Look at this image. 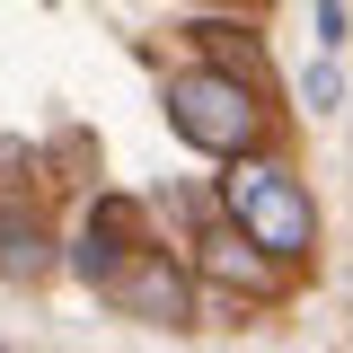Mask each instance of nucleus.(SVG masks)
I'll return each mask as SVG.
<instances>
[{
  "mask_svg": "<svg viewBox=\"0 0 353 353\" xmlns=\"http://www.w3.org/2000/svg\"><path fill=\"white\" fill-rule=\"evenodd\" d=\"M318 36H327V44L345 36V0H318Z\"/></svg>",
  "mask_w": 353,
  "mask_h": 353,
  "instance_id": "obj_8",
  "label": "nucleus"
},
{
  "mask_svg": "<svg viewBox=\"0 0 353 353\" xmlns=\"http://www.w3.org/2000/svg\"><path fill=\"white\" fill-rule=\"evenodd\" d=\"M124 230H132V203H97L88 212V230H80V248H71V265H80V283H115L124 274Z\"/></svg>",
  "mask_w": 353,
  "mask_h": 353,
  "instance_id": "obj_4",
  "label": "nucleus"
},
{
  "mask_svg": "<svg viewBox=\"0 0 353 353\" xmlns=\"http://www.w3.org/2000/svg\"><path fill=\"white\" fill-rule=\"evenodd\" d=\"M301 97H309V106H318V115H327V106L345 97V80H336V62H309V80H301Z\"/></svg>",
  "mask_w": 353,
  "mask_h": 353,
  "instance_id": "obj_7",
  "label": "nucleus"
},
{
  "mask_svg": "<svg viewBox=\"0 0 353 353\" xmlns=\"http://www.w3.org/2000/svg\"><path fill=\"white\" fill-rule=\"evenodd\" d=\"M168 124L194 141V150H221V159H239L248 141H256V88L239 80V71H176L168 80Z\"/></svg>",
  "mask_w": 353,
  "mask_h": 353,
  "instance_id": "obj_1",
  "label": "nucleus"
},
{
  "mask_svg": "<svg viewBox=\"0 0 353 353\" xmlns=\"http://www.w3.org/2000/svg\"><path fill=\"white\" fill-rule=\"evenodd\" d=\"M203 274H221V283H248V292H265L274 283V256H265L248 230H212L203 239Z\"/></svg>",
  "mask_w": 353,
  "mask_h": 353,
  "instance_id": "obj_5",
  "label": "nucleus"
},
{
  "mask_svg": "<svg viewBox=\"0 0 353 353\" xmlns=\"http://www.w3.org/2000/svg\"><path fill=\"white\" fill-rule=\"evenodd\" d=\"M221 194H230V221L256 239L265 256H301L309 230H318V221H309V194H301L283 168H230Z\"/></svg>",
  "mask_w": 353,
  "mask_h": 353,
  "instance_id": "obj_2",
  "label": "nucleus"
},
{
  "mask_svg": "<svg viewBox=\"0 0 353 353\" xmlns=\"http://www.w3.org/2000/svg\"><path fill=\"white\" fill-rule=\"evenodd\" d=\"M106 292H115L132 318H150V327H185V309H194V292H185V274H176L168 256H132Z\"/></svg>",
  "mask_w": 353,
  "mask_h": 353,
  "instance_id": "obj_3",
  "label": "nucleus"
},
{
  "mask_svg": "<svg viewBox=\"0 0 353 353\" xmlns=\"http://www.w3.org/2000/svg\"><path fill=\"white\" fill-rule=\"evenodd\" d=\"M0 274H9V283H36V274H44V230H36V212H0Z\"/></svg>",
  "mask_w": 353,
  "mask_h": 353,
  "instance_id": "obj_6",
  "label": "nucleus"
}]
</instances>
